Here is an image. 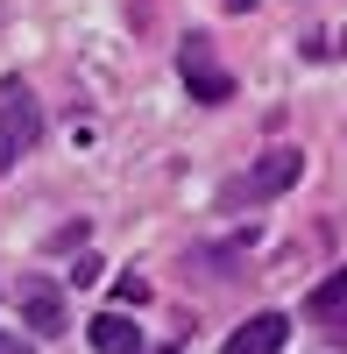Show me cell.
Here are the masks:
<instances>
[{
  "label": "cell",
  "instance_id": "1",
  "mask_svg": "<svg viewBox=\"0 0 347 354\" xmlns=\"http://www.w3.org/2000/svg\"><path fill=\"white\" fill-rule=\"evenodd\" d=\"M36 135H43V106H36V93L21 78H8L0 85V177L36 149Z\"/></svg>",
  "mask_w": 347,
  "mask_h": 354
},
{
  "label": "cell",
  "instance_id": "2",
  "mask_svg": "<svg viewBox=\"0 0 347 354\" xmlns=\"http://www.w3.org/2000/svg\"><path fill=\"white\" fill-rule=\"evenodd\" d=\"M178 78L191 85L198 106H227V100H234V78H227V64L213 57L206 36H185V43H178Z\"/></svg>",
  "mask_w": 347,
  "mask_h": 354
},
{
  "label": "cell",
  "instance_id": "3",
  "mask_svg": "<svg viewBox=\"0 0 347 354\" xmlns=\"http://www.w3.org/2000/svg\"><path fill=\"white\" fill-rule=\"evenodd\" d=\"M298 177H305V156H298V149H270L248 177H234V185H227V205H241V198L263 205V198H276V192H291Z\"/></svg>",
  "mask_w": 347,
  "mask_h": 354
},
{
  "label": "cell",
  "instance_id": "4",
  "mask_svg": "<svg viewBox=\"0 0 347 354\" xmlns=\"http://www.w3.org/2000/svg\"><path fill=\"white\" fill-rule=\"evenodd\" d=\"M15 298H21L28 333H64V290H57L50 277H21V283H15Z\"/></svg>",
  "mask_w": 347,
  "mask_h": 354
},
{
  "label": "cell",
  "instance_id": "5",
  "mask_svg": "<svg viewBox=\"0 0 347 354\" xmlns=\"http://www.w3.org/2000/svg\"><path fill=\"white\" fill-rule=\"evenodd\" d=\"M283 340H291V319L283 312H255V319H241V326L227 333V354H276Z\"/></svg>",
  "mask_w": 347,
  "mask_h": 354
},
{
  "label": "cell",
  "instance_id": "6",
  "mask_svg": "<svg viewBox=\"0 0 347 354\" xmlns=\"http://www.w3.org/2000/svg\"><path fill=\"white\" fill-rule=\"evenodd\" d=\"M305 319H319V326L347 347V270H333L319 290H312V298H305Z\"/></svg>",
  "mask_w": 347,
  "mask_h": 354
},
{
  "label": "cell",
  "instance_id": "7",
  "mask_svg": "<svg viewBox=\"0 0 347 354\" xmlns=\"http://www.w3.org/2000/svg\"><path fill=\"white\" fill-rule=\"evenodd\" d=\"M113 298H121V305H142V298H149V283H142V277H135V270H128V277H121V283H113Z\"/></svg>",
  "mask_w": 347,
  "mask_h": 354
},
{
  "label": "cell",
  "instance_id": "8",
  "mask_svg": "<svg viewBox=\"0 0 347 354\" xmlns=\"http://www.w3.org/2000/svg\"><path fill=\"white\" fill-rule=\"evenodd\" d=\"M0 354H28V340L21 333H0Z\"/></svg>",
  "mask_w": 347,
  "mask_h": 354
},
{
  "label": "cell",
  "instance_id": "9",
  "mask_svg": "<svg viewBox=\"0 0 347 354\" xmlns=\"http://www.w3.org/2000/svg\"><path fill=\"white\" fill-rule=\"evenodd\" d=\"M220 8H227V15H248V8H255V0H220Z\"/></svg>",
  "mask_w": 347,
  "mask_h": 354
}]
</instances>
